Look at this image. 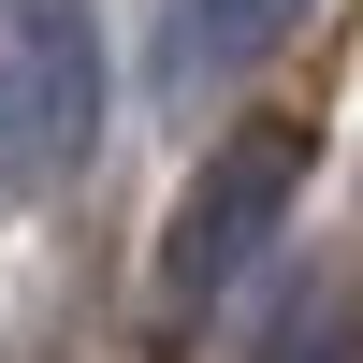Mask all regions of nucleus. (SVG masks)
Returning <instances> with one entry per match:
<instances>
[{"label": "nucleus", "mask_w": 363, "mask_h": 363, "mask_svg": "<svg viewBox=\"0 0 363 363\" xmlns=\"http://www.w3.org/2000/svg\"><path fill=\"white\" fill-rule=\"evenodd\" d=\"M102 145V15L87 0H0V203L58 189Z\"/></svg>", "instance_id": "f257e3e1"}, {"label": "nucleus", "mask_w": 363, "mask_h": 363, "mask_svg": "<svg viewBox=\"0 0 363 363\" xmlns=\"http://www.w3.org/2000/svg\"><path fill=\"white\" fill-rule=\"evenodd\" d=\"M291 189H306V131H233L218 160L189 174V203H174V233H160V306L174 320H203L233 277H247L262 247H277V218H291Z\"/></svg>", "instance_id": "f03ea898"}, {"label": "nucleus", "mask_w": 363, "mask_h": 363, "mask_svg": "<svg viewBox=\"0 0 363 363\" xmlns=\"http://www.w3.org/2000/svg\"><path fill=\"white\" fill-rule=\"evenodd\" d=\"M291 363H363V335H320V349H291Z\"/></svg>", "instance_id": "20e7f679"}, {"label": "nucleus", "mask_w": 363, "mask_h": 363, "mask_svg": "<svg viewBox=\"0 0 363 363\" xmlns=\"http://www.w3.org/2000/svg\"><path fill=\"white\" fill-rule=\"evenodd\" d=\"M291 15H306V0H174V15H160V87H218V73H247Z\"/></svg>", "instance_id": "7ed1b4c3"}]
</instances>
